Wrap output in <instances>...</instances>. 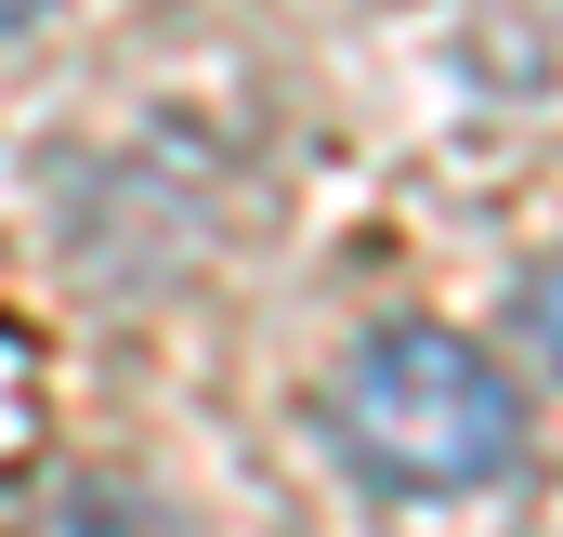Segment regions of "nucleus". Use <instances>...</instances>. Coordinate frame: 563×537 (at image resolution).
<instances>
[{
  "mask_svg": "<svg viewBox=\"0 0 563 537\" xmlns=\"http://www.w3.org/2000/svg\"><path fill=\"white\" fill-rule=\"evenodd\" d=\"M40 13H53V0H0V26H40Z\"/></svg>",
  "mask_w": 563,
  "mask_h": 537,
  "instance_id": "obj_3",
  "label": "nucleus"
},
{
  "mask_svg": "<svg viewBox=\"0 0 563 537\" xmlns=\"http://www.w3.org/2000/svg\"><path fill=\"white\" fill-rule=\"evenodd\" d=\"M328 446L380 498H485L525 472V381L459 328H367L328 381Z\"/></svg>",
  "mask_w": 563,
  "mask_h": 537,
  "instance_id": "obj_1",
  "label": "nucleus"
},
{
  "mask_svg": "<svg viewBox=\"0 0 563 537\" xmlns=\"http://www.w3.org/2000/svg\"><path fill=\"white\" fill-rule=\"evenodd\" d=\"M511 341H525V354H538V368L563 381V250L511 275Z\"/></svg>",
  "mask_w": 563,
  "mask_h": 537,
  "instance_id": "obj_2",
  "label": "nucleus"
}]
</instances>
